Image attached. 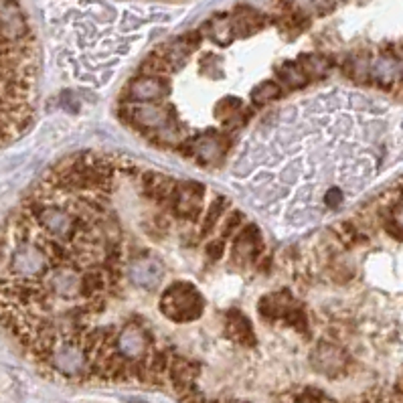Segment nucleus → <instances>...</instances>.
<instances>
[{
	"label": "nucleus",
	"instance_id": "nucleus-1",
	"mask_svg": "<svg viewBox=\"0 0 403 403\" xmlns=\"http://www.w3.org/2000/svg\"><path fill=\"white\" fill-rule=\"evenodd\" d=\"M205 310L201 292L189 282H174L160 296V312L173 322H193Z\"/></svg>",
	"mask_w": 403,
	"mask_h": 403
},
{
	"label": "nucleus",
	"instance_id": "nucleus-4",
	"mask_svg": "<svg viewBox=\"0 0 403 403\" xmlns=\"http://www.w3.org/2000/svg\"><path fill=\"white\" fill-rule=\"evenodd\" d=\"M310 363L317 369V373L330 377V379H339L348 373L353 359L343 346L328 343V341H320L312 350Z\"/></svg>",
	"mask_w": 403,
	"mask_h": 403
},
{
	"label": "nucleus",
	"instance_id": "nucleus-10",
	"mask_svg": "<svg viewBox=\"0 0 403 403\" xmlns=\"http://www.w3.org/2000/svg\"><path fill=\"white\" fill-rule=\"evenodd\" d=\"M162 276H165V268L158 259L154 258H144L134 261L130 265V278L136 286L144 290H154L160 282H162Z\"/></svg>",
	"mask_w": 403,
	"mask_h": 403
},
{
	"label": "nucleus",
	"instance_id": "nucleus-8",
	"mask_svg": "<svg viewBox=\"0 0 403 403\" xmlns=\"http://www.w3.org/2000/svg\"><path fill=\"white\" fill-rule=\"evenodd\" d=\"M115 350L130 359V361H136V359H142L146 353L152 350V341L148 337V332L142 330V326L134 324V322H128L120 332H118V345Z\"/></svg>",
	"mask_w": 403,
	"mask_h": 403
},
{
	"label": "nucleus",
	"instance_id": "nucleus-3",
	"mask_svg": "<svg viewBox=\"0 0 403 403\" xmlns=\"http://www.w3.org/2000/svg\"><path fill=\"white\" fill-rule=\"evenodd\" d=\"M203 197H205V185H201V182H197V180L176 182L169 207L178 219L189 221V223H197L203 209Z\"/></svg>",
	"mask_w": 403,
	"mask_h": 403
},
{
	"label": "nucleus",
	"instance_id": "nucleus-21",
	"mask_svg": "<svg viewBox=\"0 0 403 403\" xmlns=\"http://www.w3.org/2000/svg\"><path fill=\"white\" fill-rule=\"evenodd\" d=\"M205 252H207V258L213 259V261L221 259L223 258V254H225V239H221V237H217V239H211V241L207 243Z\"/></svg>",
	"mask_w": 403,
	"mask_h": 403
},
{
	"label": "nucleus",
	"instance_id": "nucleus-11",
	"mask_svg": "<svg viewBox=\"0 0 403 403\" xmlns=\"http://www.w3.org/2000/svg\"><path fill=\"white\" fill-rule=\"evenodd\" d=\"M142 182V191L148 199H152L158 205H171L173 199V191L176 187V180L160 173H144L140 176Z\"/></svg>",
	"mask_w": 403,
	"mask_h": 403
},
{
	"label": "nucleus",
	"instance_id": "nucleus-15",
	"mask_svg": "<svg viewBox=\"0 0 403 403\" xmlns=\"http://www.w3.org/2000/svg\"><path fill=\"white\" fill-rule=\"evenodd\" d=\"M278 77H280V82L282 84H286L290 89H300V87H304L310 79L306 77V73L302 71V67L298 65V63H284V65H280L278 69Z\"/></svg>",
	"mask_w": 403,
	"mask_h": 403
},
{
	"label": "nucleus",
	"instance_id": "nucleus-25",
	"mask_svg": "<svg viewBox=\"0 0 403 403\" xmlns=\"http://www.w3.org/2000/svg\"><path fill=\"white\" fill-rule=\"evenodd\" d=\"M130 403H146V402H140V400H132Z\"/></svg>",
	"mask_w": 403,
	"mask_h": 403
},
{
	"label": "nucleus",
	"instance_id": "nucleus-19",
	"mask_svg": "<svg viewBox=\"0 0 403 403\" xmlns=\"http://www.w3.org/2000/svg\"><path fill=\"white\" fill-rule=\"evenodd\" d=\"M284 322H288L292 328H296V330H298V332H302V335H306V332H308V317H306L304 308H302V306H298V304L290 310L288 317L284 318Z\"/></svg>",
	"mask_w": 403,
	"mask_h": 403
},
{
	"label": "nucleus",
	"instance_id": "nucleus-24",
	"mask_svg": "<svg viewBox=\"0 0 403 403\" xmlns=\"http://www.w3.org/2000/svg\"><path fill=\"white\" fill-rule=\"evenodd\" d=\"M63 106L65 108L71 106V110H77V104H73V95L71 93H63Z\"/></svg>",
	"mask_w": 403,
	"mask_h": 403
},
{
	"label": "nucleus",
	"instance_id": "nucleus-26",
	"mask_svg": "<svg viewBox=\"0 0 403 403\" xmlns=\"http://www.w3.org/2000/svg\"><path fill=\"white\" fill-rule=\"evenodd\" d=\"M231 403H245V402H231Z\"/></svg>",
	"mask_w": 403,
	"mask_h": 403
},
{
	"label": "nucleus",
	"instance_id": "nucleus-12",
	"mask_svg": "<svg viewBox=\"0 0 403 403\" xmlns=\"http://www.w3.org/2000/svg\"><path fill=\"white\" fill-rule=\"evenodd\" d=\"M225 335L229 337L233 343L243 346H254L256 345V332L254 326L250 322V318L245 317L239 310H229L227 312V320H225Z\"/></svg>",
	"mask_w": 403,
	"mask_h": 403
},
{
	"label": "nucleus",
	"instance_id": "nucleus-23",
	"mask_svg": "<svg viewBox=\"0 0 403 403\" xmlns=\"http://www.w3.org/2000/svg\"><path fill=\"white\" fill-rule=\"evenodd\" d=\"M343 201H345V193H341L339 189H330V191H326V195H324V205H326L328 209H337Z\"/></svg>",
	"mask_w": 403,
	"mask_h": 403
},
{
	"label": "nucleus",
	"instance_id": "nucleus-18",
	"mask_svg": "<svg viewBox=\"0 0 403 403\" xmlns=\"http://www.w3.org/2000/svg\"><path fill=\"white\" fill-rule=\"evenodd\" d=\"M225 207H227V199L225 197H217L215 201L209 205V209H207V213L203 217L201 237H209L215 231L219 219H221V215L225 213Z\"/></svg>",
	"mask_w": 403,
	"mask_h": 403
},
{
	"label": "nucleus",
	"instance_id": "nucleus-6",
	"mask_svg": "<svg viewBox=\"0 0 403 403\" xmlns=\"http://www.w3.org/2000/svg\"><path fill=\"white\" fill-rule=\"evenodd\" d=\"M263 254V239L258 225L250 223L237 233L233 247H231V259L235 265H247L256 263Z\"/></svg>",
	"mask_w": 403,
	"mask_h": 403
},
{
	"label": "nucleus",
	"instance_id": "nucleus-9",
	"mask_svg": "<svg viewBox=\"0 0 403 403\" xmlns=\"http://www.w3.org/2000/svg\"><path fill=\"white\" fill-rule=\"evenodd\" d=\"M296 306V300L292 298L290 290H280L274 294H268L259 300L258 312L259 317L276 322V320H284L288 317V312Z\"/></svg>",
	"mask_w": 403,
	"mask_h": 403
},
{
	"label": "nucleus",
	"instance_id": "nucleus-14",
	"mask_svg": "<svg viewBox=\"0 0 403 403\" xmlns=\"http://www.w3.org/2000/svg\"><path fill=\"white\" fill-rule=\"evenodd\" d=\"M203 30H207V35L211 37V41L217 43V45H221V47H227L231 41L235 39V30H233V25H231L229 15H217V17H213L211 21L205 23Z\"/></svg>",
	"mask_w": 403,
	"mask_h": 403
},
{
	"label": "nucleus",
	"instance_id": "nucleus-2",
	"mask_svg": "<svg viewBox=\"0 0 403 403\" xmlns=\"http://www.w3.org/2000/svg\"><path fill=\"white\" fill-rule=\"evenodd\" d=\"M229 144V138L223 132L207 130L201 136H195V138L180 142L178 152L187 158H195L201 165H211V162L221 160L227 154Z\"/></svg>",
	"mask_w": 403,
	"mask_h": 403
},
{
	"label": "nucleus",
	"instance_id": "nucleus-5",
	"mask_svg": "<svg viewBox=\"0 0 403 403\" xmlns=\"http://www.w3.org/2000/svg\"><path fill=\"white\" fill-rule=\"evenodd\" d=\"M201 373V365L187 357H174L169 367V381L174 393L185 402L191 393L197 391V377Z\"/></svg>",
	"mask_w": 403,
	"mask_h": 403
},
{
	"label": "nucleus",
	"instance_id": "nucleus-7",
	"mask_svg": "<svg viewBox=\"0 0 403 403\" xmlns=\"http://www.w3.org/2000/svg\"><path fill=\"white\" fill-rule=\"evenodd\" d=\"M169 93V84L165 77H150L138 75L130 79V84L124 89V95L136 104H156Z\"/></svg>",
	"mask_w": 403,
	"mask_h": 403
},
{
	"label": "nucleus",
	"instance_id": "nucleus-17",
	"mask_svg": "<svg viewBox=\"0 0 403 403\" xmlns=\"http://www.w3.org/2000/svg\"><path fill=\"white\" fill-rule=\"evenodd\" d=\"M282 95V87L278 82L274 79H268V82H261L259 86H256L252 89V104L258 106V108H263L265 104L278 100Z\"/></svg>",
	"mask_w": 403,
	"mask_h": 403
},
{
	"label": "nucleus",
	"instance_id": "nucleus-13",
	"mask_svg": "<svg viewBox=\"0 0 403 403\" xmlns=\"http://www.w3.org/2000/svg\"><path fill=\"white\" fill-rule=\"evenodd\" d=\"M231 25H233V30L235 35L239 37H247L252 32H256L261 27H265V19L261 12H256L254 8L250 6H237L235 15L231 17Z\"/></svg>",
	"mask_w": 403,
	"mask_h": 403
},
{
	"label": "nucleus",
	"instance_id": "nucleus-20",
	"mask_svg": "<svg viewBox=\"0 0 403 403\" xmlns=\"http://www.w3.org/2000/svg\"><path fill=\"white\" fill-rule=\"evenodd\" d=\"M245 221V215L237 209H231V213L227 215L225 223L221 225V239H229L233 233H237V229L243 225Z\"/></svg>",
	"mask_w": 403,
	"mask_h": 403
},
{
	"label": "nucleus",
	"instance_id": "nucleus-22",
	"mask_svg": "<svg viewBox=\"0 0 403 403\" xmlns=\"http://www.w3.org/2000/svg\"><path fill=\"white\" fill-rule=\"evenodd\" d=\"M178 39H180V43L193 53V51H197V49L201 47L203 35L201 30H191V32H187V35H182V37H178Z\"/></svg>",
	"mask_w": 403,
	"mask_h": 403
},
{
	"label": "nucleus",
	"instance_id": "nucleus-16",
	"mask_svg": "<svg viewBox=\"0 0 403 403\" xmlns=\"http://www.w3.org/2000/svg\"><path fill=\"white\" fill-rule=\"evenodd\" d=\"M298 65L302 67L308 79H322L330 69V61L324 55H302Z\"/></svg>",
	"mask_w": 403,
	"mask_h": 403
}]
</instances>
